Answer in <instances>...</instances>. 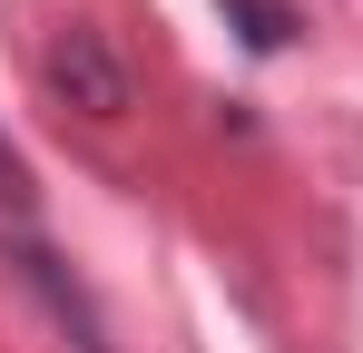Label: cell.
Wrapping results in <instances>:
<instances>
[{
  "instance_id": "1",
  "label": "cell",
  "mask_w": 363,
  "mask_h": 353,
  "mask_svg": "<svg viewBox=\"0 0 363 353\" xmlns=\"http://www.w3.org/2000/svg\"><path fill=\"white\" fill-rule=\"evenodd\" d=\"M40 89L60 99V118H89V128H108V118L138 108V69L118 59V40H108L99 20L50 30V50H40Z\"/></svg>"
},
{
  "instance_id": "2",
  "label": "cell",
  "mask_w": 363,
  "mask_h": 353,
  "mask_svg": "<svg viewBox=\"0 0 363 353\" xmlns=\"http://www.w3.org/2000/svg\"><path fill=\"white\" fill-rule=\"evenodd\" d=\"M0 255H10V275H20V285H30L40 304H50V324H60V334H69L79 353H118V344H108V314L89 304V285L69 275V265L50 255V245H40V235H10Z\"/></svg>"
},
{
  "instance_id": "3",
  "label": "cell",
  "mask_w": 363,
  "mask_h": 353,
  "mask_svg": "<svg viewBox=\"0 0 363 353\" xmlns=\"http://www.w3.org/2000/svg\"><path fill=\"white\" fill-rule=\"evenodd\" d=\"M40 206V186H30V167H20V147L0 138V216H30Z\"/></svg>"
},
{
  "instance_id": "4",
  "label": "cell",
  "mask_w": 363,
  "mask_h": 353,
  "mask_svg": "<svg viewBox=\"0 0 363 353\" xmlns=\"http://www.w3.org/2000/svg\"><path fill=\"white\" fill-rule=\"evenodd\" d=\"M226 10L245 20V40H255V50H275V40H285V10H275V0H226Z\"/></svg>"
}]
</instances>
